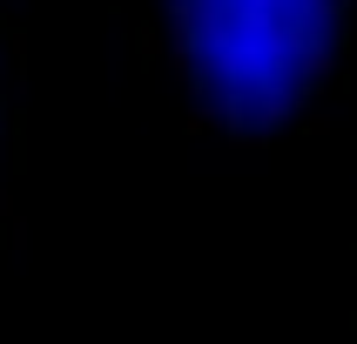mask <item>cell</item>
I'll list each match as a JSON object with an SVG mask.
<instances>
[{
    "label": "cell",
    "mask_w": 357,
    "mask_h": 344,
    "mask_svg": "<svg viewBox=\"0 0 357 344\" xmlns=\"http://www.w3.org/2000/svg\"><path fill=\"white\" fill-rule=\"evenodd\" d=\"M142 61L222 142H277L331 108L357 0H115Z\"/></svg>",
    "instance_id": "6da1fadb"
},
{
    "label": "cell",
    "mask_w": 357,
    "mask_h": 344,
    "mask_svg": "<svg viewBox=\"0 0 357 344\" xmlns=\"http://www.w3.org/2000/svg\"><path fill=\"white\" fill-rule=\"evenodd\" d=\"M20 169H27V7L0 0V257L20 243Z\"/></svg>",
    "instance_id": "7a4b0ae2"
}]
</instances>
